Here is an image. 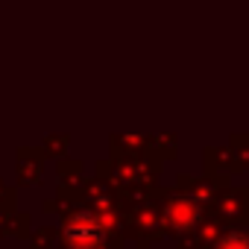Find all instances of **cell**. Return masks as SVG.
I'll use <instances>...</instances> for the list:
<instances>
[{
    "mask_svg": "<svg viewBox=\"0 0 249 249\" xmlns=\"http://www.w3.org/2000/svg\"><path fill=\"white\" fill-rule=\"evenodd\" d=\"M214 249H249V231L246 229H229L223 237H217Z\"/></svg>",
    "mask_w": 249,
    "mask_h": 249,
    "instance_id": "cell-1",
    "label": "cell"
}]
</instances>
